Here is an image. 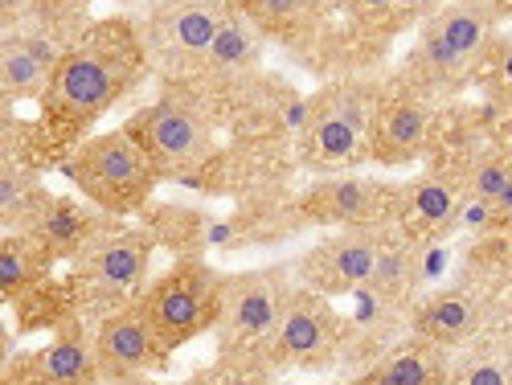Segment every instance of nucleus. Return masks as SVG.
I'll list each match as a JSON object with an SVG mask.
<instances>
[{
	"label": "nucleus",
	"instance_id": "obj_1",
	"mask_svg": "<svg viewBox=\"0 0 512 385\" xmlns=\"http://www.w3.org/2000/svg\"><path fill=\"white\" fill-rule=\"evenodd\" d=\"M152 173H156V160L127 132L95 136L70 160V177L99 205H132L136 197H144Z\"/></svg>",
	"mask_w": 512,
	"mask_h": 385
},
{
	"label": "nucleus",
	"instance_id": "obj_2",
	"mask_svg": "<svg viewBox=\"0 0 512 385\" xmlns=\"http://www.w3.org/2000/svg\"><path fill=\"white\" fill-rule=\"evenodd\" d=\"M287 299H291V287L279 271H250L222 283L218 316H213V332H218L222 349L246 353V349L271 345Z\"/></svg>",
	"mask_w": 512,
	"mask_h": 385
},
{
	"label": "nucleus",
	"instance_id": "obj_3",
	"mask_svg": "<svg viewBox=\"0 0 512 385\" xmlns=\"http://www.w3.org/2000/svg\"><path fill=\"white\" fill-rule=\"evenodd\" d=\"M99 33L87 46L62 54L50 78V107L66 119H91L99 115L123 87V62L115 54V41Z\"/></svg>",
	"mask_w": 512,
	"mask_h": 385
},
{
	"label": "nucleus",
	"instance_id": "obj_4",
	"mask_svg": "<svg viewBox=\"0 0 512 385\" xmlns=\"http://www.w3.org/2000/svg\"><path fill=\"white\" fill-rule=\"evenodd\" d=\"M218 299H222L218 275H213L209 267H201V263H181L160 283H152L144 308L156 320L164 345H181V340H189L205 324L209 308H213V316H218Z\"/></svg>",
	"mask_w": 512,
	"mask_h": 385
},
{
	"label": "nucleus",
	"instance_id": "obj_5",
	"mask_svg": "<svg viewBox=\"0 0 512 385\" xmlns=\"http://www.w3.org/2000/svg\"><path fill=\"white\" fill-rule=\"evenodd\" d=\"M140 144L156 160V168H189L205 160L209 152V132L205 123L185 107V103H156L140 123Z\"/></svg>",
	"mask_w": 512,
	"mask_h": 385
},
{
	"label": "nucleus",
	"instance_id": "obj_6",
	"mask_svg": "<svg viewBox=\"0 0 512 385\" xmlns=\"http://www.w3.org/2000/svg\"><path fill=\"white\" fill-rule=\"evenodd\" d=\"M377 254H381V238H369V234L328 238L308 254L304 275L324 295L361 291V287H369V279L377 271Z\"/></svg>",
	"mask_w": 512,
	"mask_h": 385
},
{
	"label": "nucleus",
	"instance_id": "obj_7",
	"mask_svg": "<svg viewBox=\"0 0 512 385\" xmlns=\"http://www.w3.org/2000/svg\"><path fill=\"white\" fill-rule=\"evenodd\" d=\"M144 271H148V234L136 230L103 234L82 254V275L99 295H127L144 283Z\"/></svg>",
	"mask_w": 512,
	"mask_h": 385
},
{
	"label": "nucleus",
	"instance_id": "obj_8",
	"mask_svg": "<svg viewBox=\"0 0 512 385\" xmlns=\"http://www.w3.org/2000/svg\"><path fill=\"white\" fill-rule=\"evenodd\" d=\"M226 17L222 0H173L156 13L152 41L168 58H205Z\"/></svg>",
	"mask_w": 512,
	"mask_h": 385
},
{
	"label": "nucleus",
	"instance_id": "obj_9",
	"mask_svg": "<svg viewBox=\"0 0 512 385\" xmlns=\"http://www.w3.org/2000/svg\"><path fill=\"white\" fill-rule=\"evenodd\" d=\"M267 349H271L275 361H295V365L320 361L332 349V316H328V308L308 291H291Z\"/></svg>",
	"mask_w": 512,
	"mask_h": 385
},
{
	"label": "nucleus",
	"instance_id": "obj_10",
	"mask_svg": "<svg viewBox=\"0 0 512 385\" xmlns=\"http://www.w3.org/2000/svg\"><path fill=\"white\" fill-rule=\"evenodd\" d=\"M160 349H164V336H160L156 320L148 316V308L115 312L99 328V361H103V369L140 373L160 357Z\"/></svg>",
	"mask_w": 512,
	"mask_h": 385
},
{
	"label": "nucleus",
	"instance_id": "obj_11",
	"mask_svg": "<svg viewBox=\"0 0 512 385\" xmlns=\"http://www.w3.org/2000/svg\"><path fill=\"white\" fill-rule=\"evenodd\" d=\"M381 189L377 181H361V177H340V181H328L312 193V213L324 222H369L373 213L381 209Z\"/></svg>",
	"mask_w": 512,
	"mask_h": 385
},
{
	"label": "nucleus",
	"instance_id": "obj_12",
	"mask_svg": "<svg viewBox=\"0 0 512 385\" xmlns=\"http://www.w3.org/2000/svg\"><path fill=\"white\" fill-rule=\"evenodd\" d=\"M308 144H312V160H320V164H349V160H357L361 148H365L361 111L336 107V111L320 115Z\"/></svg>",
	"mask_w": 512,
	"mask_h": 385
},
{
	"label": "nucleus",
	"instance_id": "obj_13",
	"mask_svg": "<svg viewBox=\"0 0 512 385\" xmlns=\"http://www.w3.org/2000/svg\"><path fill=\"white\" fill-rule=\"evenodd\" d=\"M426 140V115L414 103H394L386 115L377 119V140H373V156L386 164H402L410 156H418Z\"/></svg>",
	"mask_w": 512,
	"mask_h": 385
},
{
	"label": "nucleus",
	"instance_id": "obj_14",
	"mask_svg": "<svg viewBox=\"0 0 512 385\" xmlns=\"http://www.w3.org/2000/svg\"><path fill=\"white\" fill-rule=\"evenodd\" d=\"M480 320V304L467 291H447L426 299L418 312V332L431 340H463Z\"/></svg>",
	"mask_w": 512,
	"mask_h": 385
},
{
	"label": "nucleus",
	"instance_id": "obj_15",
	"mask_svg": "<svg viewBox=\"0 0 512 385\" xmlns=\"http://www.w3.org/2000/svg\"><path fill=\"white\" fill-rule=\"evenodd\" d=\"M95 353L82 336H62L54 340L50 349H41L33 357V377L37 381H50V385H74V381H91L95 377Z\"/></svg>",
	"mask_w": 512,
	"mask_h": 385
},
{
	"label": "nucleus",
	"instance_id": "obj_16",
	"mask_svg": "<svg viewBox=\"0 0 512 385\" xmlns=\"http://www.w3.org/2000/svg\"><path fill=\"white\" fill-rule=\"evenodd\" d=\"M0 74H5V95L29 99V95L50 87L54 62L46 54H37L29 46V37H9L5 41V62H0Z\"/></svg>",
	"mask_w": 512,
	"mask_h": 385
},
{
	"label": "nucleus",
	"instance_id": "obj_17",
	"mask_svg": "<svg viewBox=\"0 0 512 385\" xmlns=\"http://www.w3.org/2000/svg\"><path fill=\"white\" fill-rule=\"evenodd\" d=\"M263 50V29L254 25L246 13H230L218 29V37H213L209 46V62L213 66H226V70H242L250 66L254 58H259Z\"/></svg>",
	"mask_w": 512,
	"mask_h": 385
},
{
	"label": "nucleus",
	"instance_id": "obj_18",
	"mask_svg": "<svg viewBox=\"0 0 512 385\" xmlns=\"http://www.w3.org/2000/svg\"><path fill=\"white\" fill-rule=\"evenodd\" d=\"M431 25L447 37V46L459 54L463 66H472L488 46V17L480 9H472V5H455V9L439 13Z\"/></svg>",
	"mask_w": 512,
	"mask_h": 385
},
{
	"label": "nucleus",
	"instance_id": "obj_19",
	"mask_svg": "<svg viewBox=\"0 0 512 385\" xmlns=\"http://www.w3.org/2000/svg\"><path fill=\"white\" fill-rule=\"evenodd\" d=\"M439 369H443V361L431 349H398L394 357L373 365L365 381H373V385H426V381L443 377Z\"/></svg>",
	"mask_w": 512,
	"mask_h": 385
},
{
	"label": "nucleus",
	"instance_id": "obj_20",
	"mask_svg": "<svg viewBox=\"0 0 512 385\" xmlns=\"http://www.w3.org/2000/svg\"><path fill=\"white\" fill-rule=\"evenodd\" d=\"M455 209H459V201H455V189L447 181L431 177V181H418L410 189V213H414V222L426 226V230H447Z\"/></svg>",
	"mask_w": 512,
	"mask_h": 385
},
{
	"label": "nucleus",
	"instance_id": "obj_21",
	"mask_svg": "<svg viewBox=\"0 0 512 385\" xmlns=\"http://www.w3.org/2000/svg\"><path fill=\"white\" fill-rule=\"evenodd\" d=\"M418 271V259H414V250L410 246H381L377 254V271L369 279V291L377 295H394L410 283V275Z\"/></svg>",
	"mask_w": 512,
	"mask_h": 385
},
{
	"label": "nucleus",
	"instance_id": "obj_22",
	"mask_svg": "<svg viewBox=\"0 0 512 385\" xmlns=\"http://www.w3.org/2000/svg\"><path fill=\"white\" fill-rule=\"evenodd\" d=\"M512 181V164L508 160H500V156H492V160H484L476 173H472V189H476V197L480 201H488V205H496V197L504 193V185Z\"/></svg>",
	"mask_w": 512,
	"mask_h": 385
},
{
	"label": "nucleus",
	"instance_id": "obj_23",
	"mask_svg": "<svg viewBox=\"0 0 512 385\" xmlns=\"http://www.w3.org/2000/svg\"><path fill=\"white\" fill-rule=\"evenodd\" d=\"M33 275V259L21 238H5V250H0V283H5V291L21 287L25 279Z\"/></svg>",
	"mask_w": 512,
	"mask_h": 385
},
{
	"label": "nucleus",
	"instance_id": "obj_24",
	"mask_svg": "<svg viewBox=\"0 0 512 385\" xmlns=\"http://www.w3.org/2000/svg\"><path fill=\"white\" fill-rule=\"evenodd\" d=\"M41 234H46L50 242H78L82 238V222H78V209L58 201L50 213H46V222H41Z\"/></svg>",
	"mask_w": 512,
	"mask_h": 385
},
{
	"label": "nucleus",
	"instance_id": "obj_25",
	"mask_svg": "<svg viewBox=\"0 0 512 385\" xmlns=\"http://www.w3.org/2000/svg\"><path fill=\"white\" fill-rule=\"evenodd\" d=\"M0 209H5V218H17L29 209V185L17 168H5V177H0Z\"/></svg>",
	"mask_w": 512,
	"mask_h": 385
},
{
	"label": "nucleus",
	"instance_id": "obj_26",
	"mask_svg": "<svg viewBox=\"0 0 512 385\" xmlns=\"http://www.w3.org/2000/svg\"><path fill=\"white\" fill-rule=\"evenodd\" d=\"M422 54H426V62L439 66V70H463L459 54L447 46V37L435 25H426V33H422Z\"/></svg>",
	"mask_w": 512,
	"mask_h": 385
},
{
	"label": "nucleus",
	"instance_id": "obj_27",
	"mask_svg": "<svg viewBox=\"0 0 512 385\" xmlns=\"http://www.w3.org/2000/svg\"><path fill=\"white\" fill-rule=\"evenodd\" d=\"M459 381H467V385H508L512 381V373H508V365L504 361H472L463 373H459Z\"/></svg>",
	"mask_w": 512,
	"mask_h": 385
},
{
	"label": "nucleus",
	"instance_id": "obj_28",
	"mask_svg": "<svg viewBox=\"0 0 512 385\" xmlns=\"http://www.w3.org/2000/svg\"><path fill=\"white\" fill-rule=\"evenodd\" d=\"M254 9H259L263 21L283 25V21H291V17L304 13V0H254Z\"/></svg>",
	"mask_w": 512,
	"mask_h": 385
},
{
	"label": "nucleus",
	"instance_id": "obj_29",
	"mask_svg": "<svg viewBox=\"0 0 512 385\" xmlns=\"http://www.w3.org/2000/svg\"><path fill=\"white\" fill-rule=\"evenodd\" d=\"M500 82H504V87L512 91V46L500 54Z\"/></svg>",
	"mask_w": 512,
	"mask_h": 385
},
{
	"label": "nucleus",
	"instance_id": "obj_30",
	"mask_svg": "<svg viewBox=\"0 0 512 385\" xmlns=\"http://www.w3.org/2000/svg\"><path fill=\"white\" fill-rule=\"evenodd\" d=\"M0 5H5V17H21L29 9V0H0Z\"/></svg>",
	"mask_w": 512,
	"mask_h": 385
},
{
	"label": "nucleus",
	"instance_id": "obj_31",
	"mask_svg": "<svg viewBox=\"0 0 512 385\" xmlns=\"http://www.w3.org/2000/svg\"><path fill=\"white\" fill-rule=\"evenodd\" d=\"M492 209H500V213H512V181L504 185V193L496 197V205H492Z\"/></svg>",
	"mask_w": 512,
	"mask_h": 385
},
{
	"label": "nucleus",
	"instance_id": "obj_32",
	"mask_svg": "<svg viewBox=\"0 0 512 385\" xmlns=\"http://www.w3.org/2000/svg\"><path fill=\"white\" fill-rule=\"evenodd\" d=\"M361 9H386V5H394V0H357Z\"/></svg>",
	"mask_w": 512,
	"mask_h": 385
},
{
	"label": "nucleus",
	"instance_id": "obj_33",
	"mask_svg": "<svg viewBox=\"0 0 512 385\" xmlns=\"http://www.w3.org/2000/svg\"><path fill=\"white\" fill-rule=\"evenodd\" d=\"M504 136L512 140V111H508V119H504Z\"/></svg>",
	"mask_w": 512,
	"mask_h": 385
},
{
	"label": "nucleus",
	"instance_id": "obj_34",
	"mask_svg": "<svg viewBox=\"0 0 512 385\" xmlns=\"http://www.w3.org/2000/svg\"><path fill=\"white\" fill-rule=\"evenodd\" d=\"M504 9H508V13H512V0H504Z\"/></svg>",
	"mask_w": 512,
	"mask_h": 385
}]
</instances>
